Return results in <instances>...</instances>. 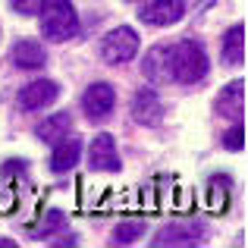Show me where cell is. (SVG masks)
<instances>
[{
  "label": "cell",
  "mask_w": 248,
  "mask_h": 248,
  "mask_svg": "<svg viewBox=\"0 0 248 248\" xmlns=\"http://www.w3.org/2000/svg\"><path fill=\"white\" fill-rule=\"evenodd\" d=\"M214 110H217V116H226V120H232V116H242L245 110V82H230L223 91H220L217 104H214Z\"/></svg>",
  "instance_id": "cell-11"
},
{
  "label": "cell",
  "mask_w": 248,
  "mask_h": 248,
  "mask_svg": "<svg viewBox=\"0 0 248 248\" xmlns=\"http://www.w3.org/2000/svg\"><path fill=\"white\" fill-rule=\"evenodd\" d=\"M204 242V226L198 220H179V223H167L157 230L154 245H198Z\"/></svg>",
  "instance_id": "cell-7"
},
{
  "label": "cell",
  "mask_w": 248,
  "mask_h": 248,
  "mask_svg": "<svg viewBox=\"0 0 248 248\" xmlns=\"http://www.w3.org/2000/svg\"><path fill=\"white\" fill-rule=\"evenodd\" d=\"M63 223H66V217L54 211V214H47V220H44L41 226H35V230H31V232H35L38 239H44V236H50V232H57V230H60Z\"/></svg>",
  "instance_id": "cell-18"
},
{
  "label": "cell",
  "mask_w": 248,
  "mask_h": 248,
  "mask_svg": "<svg viewBox=\"0 0 248 248\" xmlns=\"http://www.w3.org/2000/svg\"><path fill=\"white\" fill-rule=\"evenodd\" d=\"M88 164H91V170H97V173H120L123 160H120V151H116V139L113 135L101 132V135L91 139Z\"/></svg>",
  "instance_id": "cell-5"
},
{
  "label": "cell",
  "mask_w": 248,
  "mask_h": 248,
  "mask_svg": "<svg viewBox=\"0 0 248 248\" xmlns=\"http://www.w3.org/2000/svg\"><path fill=\"white\" fill-rule=\"evenodd\" d=\"M223 63L226 66H245V25L236 22L223 38Z\"/></svg>",
  "instance_id": "cell-13"
},
{
  "label": "cell",
  "mask_w": 248,
  "mask_h": 248,
  "mask_svg": "<svg viewBox=\"0 0 248 248\" xmlns=\"http://www.w3.org/2000/svg\"><path fill=\"white\" fill-rule=\"evenodd\" d=\"M160 113H164V104H160L157 91L154 88H139L132 97V120L141 126H157Z\"/></svg>",
  "instance_id": "cell-9"
},
{
  "label": "cell",
  "mask_w": 248,
  "mask_h": 248,
  "mask_svg": "<svg viewBox=\"0 0 248 248\" xmlns=\"http://www.w3.org/2000/svg\"><path fill=\"white\" fill-rule=\"evenodd\" d=\"M182 13H186V0H145L141 10H139V19L145 25H157V29H164V25L179 22Z\"/></svg>",
  "instance_id": "cell-6"
},
{
  "label": "cell",
  "mask_w": 248,
  "mask_h": 248,
  "mask_svg": "<svg viewBox=\"0 0 248 248\" xmlns=\"http://www.w3.org/2000/svg\"><path fill=\"white\" fill-rule=\"evenodd\" d=\"M167 73L170 82L195 85L207 76V54L201 50L198 41H179L167 44Z\"/></svg>",
  "instance_id": "cell-1"
},
{
  "label": "cell",
  "mask_w": 248,
  "mask_h": 248,
  "mask_svg": "<svg viewBox=\"0 0 248 248\" xmlns=\"http://www.w3.org/2000/svg\"><path fill=\"white\" fill-rule=\"evenodd\" d=\"M13 63H16L19 69H41L44 63H47V50L38 41H31V38H22V41L13 47Z\"/></svg>",
  "instance_id": "cell-12"
},
{
  "label": "cell",
  "mask_w": 248,
  "mask_h": 248,
  "mask_svg": "<svg viewBox=\"0 0 248 248\" xmlns=\"http://www.w3.org/2000/svg\"><path fill=\"white\" fill-rule=\"evenodd\" d=\"M82 157V139L63 135L60 141H54V157H50V170L54 173H69Z\"/></svg>",
  "instance_id": "cell-10"
},
{
  "label": "cell",
  "mask_w": 248,
  "mask_h": 248,
  "mask_svg": "<svg viewBox=\"0 0 248 248\" xmlns=\"http://www.w3.org/2000/svg\"><path fill=\"white\" fill-rule=\"evenodd\" d=\"M230 186H232V182L226 179V176H214V179H211V188H214V195H217V207H223V204H226Z\"/></svg>",
  "instance_id": "cell-19"
},
{
  "label": "cell",
  "mask_w": 248,
  "mask_h": 248,
  "mask_svg": "<svg viewBox=\"0 0 248 248\" xmlns=\"http://www.w3.org/2000/svg\"><path fill=\"white\" fill-rule=\"evenodd\" d=\"M141 47V38L135 29H129V25H120V29L107 31L101 41V57L107 63H129L135 54H139Z\"/></svg>",
  "instance_id": "cell-3"
},
{
  "label": "cell",
  "mask_w": 248,
  "mask_h": 248,
  "mask_svg": "<svg viewBox=\"0 0 248 248\" xmlns=\"http://www.w3.org/2000/svg\"><path fill=\"white\" fill-rule=\"evenodd\" d=\"M60 97V85L50 82V79H41V82H31L19 91V110L31 113V110H44Z\"/></svg>",
  "instance_id": "cell-8"
},
{
  "label": "cell",
  "mask_w": 248,
  "mask_h": 248,
  "mask_svg": "<svg viewBox=\"0 0 248 248\" xmlns=\"http://www.w3.org/2000/svg\"><path fill=\"white\" fill-rule=\"evenodd\" d=\"M69 129H73V116H69V113H54V116H47L44 123H38L35 135L41 141H47V145H54V141H60L63 135H69Z\"/></svg>",
  "instance_id": "cell-14"
},
{
  "label": "cell",
  "mask_w": 248,
  "mask_h": 248,
  "mask_svg": "<svg viewBox=\"0 0 248 248\" xmlns=\"http://www.w3.org/2000/svg\"><path fill=\"white\" fill-rule=\"evenodd\" d=\"M10 6L19 16H35V13L41 10V0H10Z\"/></svg>",
  "instance_id": "cell-20"
},
{
  "label": "cell",
  "mask_w": 248,
  "mask_h": 248,
  "mask_svg": "<svg viewBox=\"0 0 248 248\" xmlns=\"http://www.w3.org/2000/svg\"><path fill=\"white\" fill-rule=\"evenodd\" d=\"M223 148H226V151H242V148H245V129H242V123H236V126L223 135Z\"/></svg>",
  "instance_id": "cell-17"
},
{
  "label": "cell",
  "mask_w": 248,
  "mask_h": 248,
  "mask_svg": "<svg viewBox=\"0 0 248 248\" xmlns=\"http://www.w3.org/2000/svg\"><path fill=\"white\" fill-rule=\"evenodd\" d=\"M82 107H85V116L91 123H101L104 116H110V110L116 107V88L107 82H94L85 88L82 94Z\"/></svg>",
  "instance_id": "cell-4"
},
{
  "label": "cell",
  "mask_w": 248,
  "mask_h": 248,
  "mask_svg": "<svg viewBox=\"0 0 248 248\" xmlns=\"http://www.w3.org/2000/svg\"><path fill=\"white\" fill-rule=\"evenodd\" d=\"M145 236V220H123L113 230V245H132Z\"/></svg>",
  "instance_id": "cell-16"
},
{
  "label": "cell",
  "mask_w": 248,
  "mask_h": 248,
  "mask_svg": "<svg viewBox=\"0 0 248 248\" xmlns=\"http://www.w3.org/2000/svg\"><path fill=\"white\" fill-rule=\"evenodd\" d=\"M145 76L151 82H170V73H167V44H160V47H151L145 54Z\"/></svg>",
  "instance_id": "cell-15"
},
{
  "label": "cell",
  "mask_w": 248,
  "mask_h": 248,
  "mask_svg": "<svg viewBox=\"0 0 248 248\" xmlns=\"http://www.w3.org/2000/svg\"><path fill=\"white\" fill-rule=\"evenodd\" d=\"M41 31L50 41H69L79 35V16H76L73 0H41Z\"/></svg>",
  "instance_id": "cell-2"
}]
</instances>
